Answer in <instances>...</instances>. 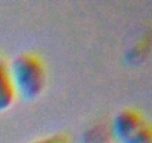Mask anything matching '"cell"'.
<instances>
[{"label":"cell","instance_id":"obj_3","mask_svg":"<svg viewBox=\"0 0 152 143\" xmlns=\"http://www.w3.org/2000/svg\"><path fill=\"white\" fill-rule=\"evenodd\" d=\"M17 94L9 76L8 63L0 57V113L6 112L15 101Z\"/></svg>","mask_w":152,"mask_h":143},{"label":"cell","instance_id":"obj_1","mask_svg":"<svg viewBox=\"0 0 152 143\" xmlns=\"http://www.w3.org/2000/svg\"><path fill=\"white\" fill-rule=\"evenodd\" d=\"M8 69L18 97L23 100H34L43 93L46 85V67L37 54L31 51L20 52L8 63Z\"/></svg>","mask_w":152,"mask_h":143},{"label":"cell","instance_id":"obj_4","mask_svg":"<svg viewBox=\"0 0 152 143\" xmlns=\"http://www.w3.org/2000/svg\"><path fill=\"white\" fill-rule=\"evenodd\" d=\"M30 143H70V139L64 133H51L39 139H34Z\"/></svg>","mask_w":152,"mask_h":143},{"label":"cell","instance_id":"obj_2","mask_svg":"<svg viewBox=\"0 0 152 143\" xmlns=\"http://www.w3.org/2000/svg\"><path fill=\"white\" fill-rule=\"evenodd\" d=\"M110 134L116 143H152L148 119L133 107H122L113 115Z\"/></svg>","mask_w":152,"mask_h":143}]
</instances>
